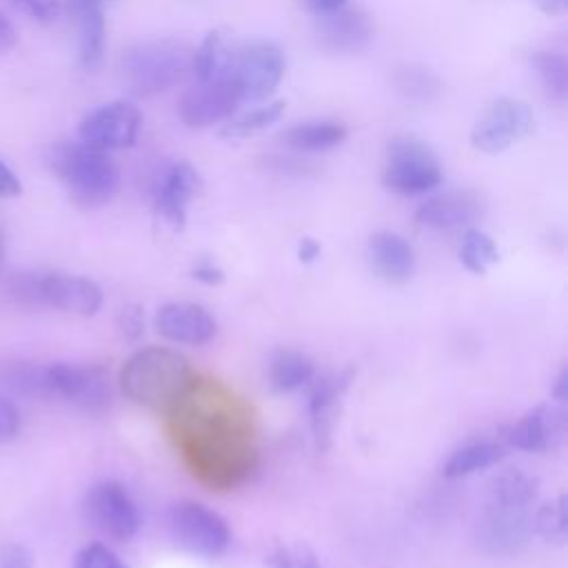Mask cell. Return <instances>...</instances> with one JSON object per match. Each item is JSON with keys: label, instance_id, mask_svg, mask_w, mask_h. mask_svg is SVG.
<instances>
[{"label": "cell", "instance_id": "15", "mask_svg": "<svg viewBox=\"0 0 568 568\" xmlns=\"http://www.w3.org/2000/svg\"><path fill=\"white\" fill-rule=\"evenodd\" d=\"M317 18V40L331 53H359L373 40V22L357 7L344 4Z\"/></svg>", "mask_w": 568, "mask_h": 568}, {"label": "cell", "instance_id": "40", "mask_svg": "<svg viewBox=\"0 0 568 568\" xmlns=\"http://www.w3.org/2000/svg\"><path fill=\"white\" fill-rule=\"evenodd\" d=\"M193 277H195V280H200L202 284L215 286V284L224 282V271H222L217 264H213L211 260H202V262H197V264H195V268H193Z\"/></svg>", "mask_w": 568, "mask_h": 568}, {"label": "cell", "instance_id": "10", "mask_svg": "<svg viewBox=\"0 0 568 568\" xmlns=\"http://www.w3.org/2000/svg\"><path fill=\"white\" fill-rule=\"evenodd\" d=\"M240 100V87L229 71L211 80H197V84L182 95L178 104V115L186 126L204 129L226 120L235 111Z\"/></svg>", "mask_w": 568, "mask_h": 568}, {"label": "cell", "instance_id": "16", "mask_svg": "<svg viewBox=\"0 0 568 568\" xmlns=\"http://www.w3.org/2000/svg\"><path fill=\"white\" fill-rule=\"evenodd\" d=\"M355 371L344 368L337 373H328L322 377H313L311 393H308V413H311V428L315 437V446L320 450H326L331 446L333 426L337 419V408L342 402V395L353 382Z\"/></svg>", "mask_w": 568, "mask_h": 568}, {"label": "cell", "instance_id": "13", "mask_svg": "<svg viewBox=\"0 0 568 568\" xmlns=\"http://www.w3.org/2000/svg\"><path fill=\"white\" fill-rule=\"evenodd\" d=\"M566 413L555 404H539L524 413L517 422H513L501 442L517 450L528 453H546L561 446L566 439Z\"/></svg>", "mask_w": 568, "mask_h": 568}, {"label": "cell", "instance_id": "19", "mask_svg": "<svg viewBox=\"0 0 568 568\" xmlns=\"http://www.w3.org/2000/svg\"><path fill=\"white\" fill-rule=\"evenodd\" d=\"M532 532V517L528 510H506L486 506V515L479 526V541L493 552L517 550Z\"/></svg>", "mask_w": 568, "mask_h": 568}, {"label": "cell", "instance_id": "7", "mask_svg": "<svg viewBox=\"0 0 568 568\" xmlns=\"http://www.w3.org/2000/svg\"><path fill=\"white\" fill-rule=\"evenodd\" d=\"M142 113L129 100H113L89 111L78 124V140L91 149L111 153L135 144Z\"/></svg>", "mask_w": 568, "mask_h": 568}, {"label": "cell", "instance_id": "27", "mask_svg": "<svg viewBox=\"0 0 568 568\" xmlns=\"http://www.w3.org/2000/svg\"><path fill=\"white\" fill-rule=\"evenodd\" d=\"M233 64V55L226 51L224 40L217 31L206 33L200 47L191 55V71L195 80H211L215 75L229 73Z\"/></svg>", "mask_w": 568, "mask_h": 568}, {"label": "cell", "instance_id": "11", "mask_svg": "<svg viewBox=\"0 0 568 568\" xmlns=\"http://www.w3.org/2000/svg\"><path fill=\"white\" fill-rule=\"evenodd\" d=\"M87 515L91 524L111 539L126 541L140 528V513L133 497L118 481H100L87 495Z\"/></svg>", "mask_w": 568, "mask_h": 568}, {"label": "cell", "instance_id": "9", "mask_svg": "<svg viewBox=\"0 0 568 568\" xmlns=\"http://www.w3.org/2000/svg\"><path fill=\"white\" fill-rule=\"evenodd\" d=\"M242 100H266L284 78V53L268 40L246 42L231 64Z\"/></svg>", "mask_w": 568, "mask_h": 568}, {"label": "cell", "instance_id": "34", "mask_svg": "<svg viewBox=\"0 0 568 568\" xmlns=\"http://www.w3.org/2000/svg\"><path fill=\"white\" fill-rule=\"evenodd\" d=\"M73 568H129L109 546L89 544L75 555Z\"/></svg>", "mask_w": 568, "mask_h": 568}, {"label": "cell", "instance_id": "39", "mask_svg": "<svg viewBox=\"0 0 568 568\" xmlns=\"http://www.w3.org/2000/svg\"><path fill=\"white\" fill-rule=\"evenodd\" d=\"M22 193V182L18 173L0 160V197H18Z\"/></svg>", "mask_w": 568, "mask_h": 568}, {"label": "cell", "instance_id": "46", "mask_svg": "<svg viewBox=\"0 0 568 568\" xmlns=\"http://www.w3.org/2000/svg\"><path fill=\"white\" fill-rule=\"evenodd\" d=\"M2 257H4V240H2V233H0V264H2Z\"/></svg>", "mask_w": 568, "mask_h": 568}, {"label": "cell", "instance_id": "25", "mask_svg": "<svg viewBox=\"0 0 568 568\" xmlns=\"http://www.w3.org/2000/svg\"><path fill=\"white\" fill-rule=\"evenodd\" d=\"M315 377V364L300 351H277L268 364V382L277 393H291Z\"/></svg>", "mask_w": 568, "mask_h": 568}, {"label": "cell", "instance_id": "32", "mask_svg": "<svg viewBox=\"0 0 568 568\" xmlns=\"http://www.w3.org/2000/svg\"><path fill=\"white\" fill-rule=\"evenodd\" d=\"M532 530L541 539L552 544H561L566 539V497L564 495H557L535 513Z\"/></svg>", "mask_w": 568, "mask_h": 568}, {"label": "cell", "instance_id": "2", "mask_svg": "<svg viewBox=\"0 0 568 568\" xmlns=\"http://www.w3.org/2000/svg\"><path fill=\"white\" fill-rule=\"evenodd\" d=\"M51 166L67 184L71 197L87 209L106 204L120 184V173L109 153L78 142H62L51 153Z\"/></svg>", "mask_w": 568, "mask_h": 568}, {"label": "cell", "instance_id": "26", "mask_svg": "<svg viewBox=\"0 0 568 568\" xmlns=\"http://www.w3.org/2000/svg\"><path fill=\"white\" fill-rule=\"evenodd\" d=\"M0 379L18 395L49 399L44 364H36L29 359H7L0 364Z\"/></svg>", "mask_w": 568, "mask_h": 568}, {"label": "cell", "instance_id": "38", "mask_svg": "<svg viewBox=\"0 0 568 568\" xmlns=\"http://www.w3.org/2000/svg\"><path fill=\"white\" fill-rule=\"evenodd\" d=\"M33 552L22 544H9L0 552V568H33Z\"/></svg>", "mask_w": 568, "mask_h": 568}, {"label": "cell", "instance_id": "17", "mask_svg": "<svg viewBox=\"0 0 568 568\" xmlns=\"http://www.w3.org/2000/svg\"><path fill=\"white\" fill-rule=\"evenodd\" d=\"M484 213V200L475 191H446L428 197L415 213L417 222L428 229H462L477 222Z\"/></svg>", "mask_w": 568, "mask_h": 568}, {"label": "cell", "instance_id": "1", "mask_svg": "<svg viewBox=\"0 0 568 568\" xmlns=\"http://www.w3.org/2000/svg\"><path fill=\"white\" fill-rule=\"evenodd\" d=\"M193 386L195 373L191 362L182 353L164 346L135 351L120 371L122 393L153 413L178 410Z\"/></svg>", "mask_w": 568, "mask_h": 568}, {"label": "cell", "instance_id": "20", "mask_svg": "<svg viewBox=\"0 0 568 568\" xmlns=\"http://www.w3.org/2000/svg\"><path fill=\"white\" fill-rule=\"evenodd\" d=\"M368 257L375 273L390 284L406 282L415 271L410 244L393 231H379L368 240Z\"/></svg>", "mask_w": 568, "mask_h": 568}, {"label": "cell", "instance_id": "45", "mask_svg": "<svg viewBox=\"0 0 568 568\" xmlns=\"http://www.w3.org/2000/svg\"><path fill=\"white\" fill-rule=\"evenodd\" d=\"M546 16H561L568 9V0H532Z\"/></svg>", "mask_w": 568, "mask_h": 568}, {"label": "cell", "instance_id": "31", "mask_svg": "<svg viewBox=\"0 0 568 568\" xmlns=\"http://www.w3.org/2000/svg\"><path fill=\"white\" fill-rule=\"evenodd\" d=\"M284 106L286 104L282 100H275V102H268L264 106H257L251 113H246V115L224 124L220 135L226 138V140H244V138H248L253 133H260L266 126L275 124L284 115Z\"/></svg>", "mask_w": 568, "mask_h": 568}, {"label": "cell", "instance_id": "18", "mask_svg": "<svg viewBox=\"0 0 568 568\" xmlns=\"http://www.w3.org/2000/svg\"><path fill=\"white\" fill-rule=\"evenodd\" d=\"M155 328L162 337L178 342V344H206L215 331L217 324L213 315L191 302H171L164 304L155 315Z\"/></svg>", "mask_w": 568, "mask_h": 568}, {"label": "cell", "instance_id": "24", "mask_svg": "<svg viewBox=\"0 0 568 568\" xmlns=\"http://www.w3.org/2000/svg\"><path fill=\"white\" fill-rule=\"evenodd\" d=\"M282 140L288 146L306 153L328 151L346 140V126L337 120H308L286 129Z\"/></svg>", "mask_w": 568, "mask_h": 568}, {"label": "cell", "instance_id": "14", "mask_svg": "<svg viewBox=\"0 0 568 568\" xmlns=\"http://www.w3.org/2000/svg\"><path fill=\"white\" fill-rule=\"evenodd\" d=\"M102 288L73 273H40V302L64 313L91 317L102 306Z\"/></svg>", "mask_w": 568, "mask_h": 568}, {"label": "cell", "instance_id": "33", "mask_svg": "<svg viewBox=\"0 0 568 568\" xmlns=\"http://www.w3.org/2000/svg\"><path fill=\"white\" fill-rule=\"evenodd\" d=\"M268 568H322L315 552L304 544H288L275 548L268 559Z\"/></svg>", "mask_w": 568, "mask_h": 568}, {"label": "cell", "instance_id": "8", "mask_svg": "<svg viewBox=\"0 0 568 568\" xmlns=\"http://www.w3.org/2000/svg\"><path fill=\"white\" fill-rule=\"evenodd\" d=\"M535 126L532 109L517 98L495 100L470 131V142L484 153H501L524 140Z\"/></svg>", "mask_w": 568, "mask_h": 568}, {"label": "cell", "instance_id": "5", "mask_svg": "<svg viewBox=\"0 0 568 568\" xmlns=\"http://www.w3.org/2000/svg\"><path fill=\"white\" fill-rule=\"evenodd\" d=\"M169 528L182 548L200 557H220L231 544L226 519L213 508L193 499H182L171 506Z\"/></svg>", "mask_w": 568, "mask_h": 568}, {"label": "cell", "instance_id": "37", "mask_svg": "<svg viewBox=\"0 0 568 568\" xmlns=\"http://www.w3.org/2000/svg\"><path fill=\"white\" fill-rule=\"evenodd\" d=\"M20 430V413L13 399L0 388V444L11 442Z\"/></svg>", "mask_w": 568, "mask_h": 568}, {"label": "cell", "instance_id": "44", "mask_svg": "<svg viewBox=\"0 0 568 568\" xmlns=\"http://www.w3.org/2000/svg\"><path fill=\"white\" fill-rule=\"evenodd\" d=\"M550 393H552V397H555L559 404L566 402V395H568V371H566V368H561V371L557 373L555 386H552Z\"/></svg>", "mask_w": 568, "mask_h": 568}, {"label": "cell", "instance_id": "21", "mask_svg": "<svg viewBox=\"0 0 568 568\" xmlns=\"http://www.w3.org/2000/svg\"><path fill=\"white\" fill-rule=\"evenodd\" d=\"M71 13L78 27V53L84 69H95L106 49V22L100 0H71Z\"/></svg>", "mask_w": 568, "mask_h": 568}, {"label": "cell", "instance_id": "22", "mask_svg": "<svg viewBox=\"0 0 568 568\" xmlns=\"http://www.w3.org/2000/svg\"><path fill=\"white\" fill-rule=\"evenodd\" d=\"M535 499L537 481L519 468H508L490 481L486 506L506 510H528Z\"/></svg>", "mask_w": 568, "mask_h": 568}, {"label": "cell", "instance_id": "41", "mask_svg": "<svg viewBox=\"0 0 568 568\" xmlns=\"http://www.w3.org/2000/svg\"><path fill=\"white\" fill-rule=\"evenodd\" d=\"M18 42V31L13 27V22L0 11V53L2 51H11Z\"/></svg>", "mask_w": 568, "mask_h": 568}, {"label": "cell", "instance_id": "23", "mask_svg": "<svg viewBox=\"0 0 568 568\" xmlns=\"http://www.w3.org/2000/svg\"><path fill=\"white\" fill-rule=\"evenodd\" d=\"M504 446L506 444L501 442V437L499 439H490V437L470 439L450 453V457L444 464V475L450 479H457V477H466L477 470L490 468L504 457Z\"/></svg>", "mask_w": 568, "mask_h": 568}, {"label": "cell", "instance_id": "43", "mask_svg": "<svg viewBox=\"0 0 568 568\" xmlns=\"http://www.w3.org/2000/svg\"><path fill=\"white\" fill-rule=\"evenodd\" d=\"M297 255L302 262H313L317 255H320V242H315L313 237H302L300 242V248H297Z\"/></svg>", "mask_w": 568, "mask_h": 568}, {"label": "cell", "instance_id": "42", "mask_svg": "<svg viewBox=\"0 0 568 568\" xmlns=\"http://www.w3.org/2000/svg\"><path fill=\"white\" fill-rule=\"evenodd\" d=\"M300 2L315 16H322V13H331L339 7H344L348 0H300Z\"/></svg>", "mask_w": 568, "mask_h": 568}, {"label": "cell", "instance_id": "28", "mask_svg": "<svg viewBox=\"0 0 568 568\" xmlns=\"http://www.w3.org/2000/svg\"><path fill=\"white\" fill-rule=\"evenodd\" d=\"M535 75L546 95L555 102H564L568 95V62L557 51H535L530 58Z\"/></svg>", "mask_w": 568, "mask_h": 568}, {"label": "cell", "instance_id": "30", "mask_svg": "<svg viewBox=\"0 0 568 568\" xmlns=\"http://www.w3.org/2000/svg\"><path fill=\"white\" fill-rule=\"evenodd\" d=\"M459 260L466 271L484 275L499 260V253L490 235H486L479 229H468L462 237Z\"/></svg>", "mask_w": 568, "mask_h": 568}, {"label": "cell", "instance_id": "36", "mask_svg": "<svg viewBox=\"0 0 568 568\" xmlns=\"http://www.w3.org/2000/svg\"><path fill=\"white\" fill-rule=\"evenodd\" d=\"M118 328L129 342H138L144 333V313L140 304H126L118 313Z\"/></svg>", "mask_w": 568, "mask_h": 568}, {"label": "cell", "instance_id": "35", "mask_svg": "<svg viewBox=\"0 0 568 568\" xmlns=\"http://www.w3.org/2000/svg\"><path fill=\"white\" fill-rule=\"evenodd\" d=\"M18 11H22L24 16H29L36 22L49 24L55 22L62 13V4L60 0H9Z\"/></svg>", "mask_w": 568, "mask_h": 568}, {"label": "cell", "instance_id": "12", "mask_svg": "<svg viewBox=\"0 0 568 568\" xmlns=\"http://www.w3.org/2000/svg\"><path fill=\"white\" fill-rule=\"evenodd\" d=\"M202 191V178L189 162H173L169 164L153 182L151 202L155 215L180 231L186 222V211L191 200Z\"/></svg>", "mask_w": 568, "mask_h": 568}, {"label": "cell", "instance_id": "4", "mask_svg": "<svg viewBox=\"0 0 568 568\" xmlns=\"http://www.w3.org/2000/svg\"><path fill=\"white\" fill-rule=\"evenodd\" d=\"M442 164L433 149L415 135H395L386 144L382 182L399 195H422L439 186Z\"/></svg>", "mask_w": 568, "mask_h": 568}, {"label": "cell", "instance_id": "6", "mask_svg": "<svg viewBox=\"0 0 568 568\" xmlns=\"http://www.w3.org/2000/svg\"><path fill=\"white\" fill-rule=\"evenodd\" d=\"M49 399H62L87 413H102L111 402L109 375L100 366L51 362L44 364Z\"/></svg>", "mask_w": 568, "mask_h": 568}, {"label": "cell", "instance_id": "3", "mask_svg": "<svg viewBox=\"0 0 568 568\" xmlns=\"http://www.w3.org/2000/svg\"><path fill=\"white\" fill-rule=\"evenodd\" d=\"M193 51L178 40H144L122 55V75L138 95H155L175 87L191 71Z\"/></svg>", "mask_w": 568, "mask_h": 568}, {"label": "cell", "instance_id": "29", "mask_svg": "<svg viewBox=\"0 0 568 568\" xmlns=\"http://www.w3.org/2000/svg\"><path fill=\"white\" fill-rule=\"evenodd\" d=\"M393 84L404 98L417 100V102L433 100L442 91L439 78L430 69L419 67V64H404V67L395 69Z\"/></svg>", "mask_w": 568, "mask_h": 568}]
</instances>
